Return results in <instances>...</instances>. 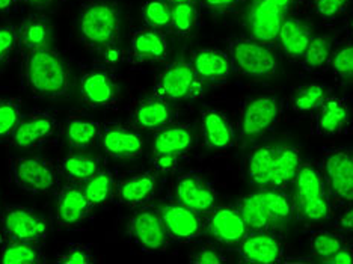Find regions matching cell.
Here are the masks:
<instances>
[{"label": "cell", "instance_id": "45", "mask_svg": "<svg viewBox=\"0 0 353 264\" xmlns=\"http://www.w3.org/2000/svg\"><path fill=\"white\" fill-rule=\"evenodd\" d=\"M227 261L228 260L225 255L210 245L199 247V250L192 254V257L189 258V263H194V264H222Z\"/></svg>", "mask_w": 353, "mask_h": 264}, {"label": "cell", "instance_id": "17", "mask_svg": "<svg viewBox=\"0 0 353 264\" xmlns=\"http://www.w3.org/2000/svg\"><path fill=\"white\" fill-rule=\"evenodd\" d=\"M237 246L243 263L275 264L284 260V243L274 230L250 231Z\"/></svg>", "mask_w": 353, "mask_h": 264}, {"label": "cell", "instance_id": "23", "mask_svg": "<svg viewBox=\"0 0 353 264\" xmlns=\"http://www.w3.org/2000/svg\"><path fill=\"white\" fill-rule=\"evenodd\" d=\"M314 112L312 133L320 138H334L346 132L349 127L350 109L346 99L329 95Z\"/></svg>", "mask_w": 353, "mask_h": 264}, {"label": "cell", "instance_id": "30", "mask_svg": "<svg viewBox=\"0 0 353 264\" xmlns=\"http://www.w3.org/2000/svg\"><path fill=\"white\" fill-rule=\"evenodd\" d=\"M101 163L99 156L88 154L85 150H73L61 160L58 171L67 181L82 185L101 170Z\"/></svg>", "mask_w": 353, "mask_h": 264}, {"label": "cell", "instance_id": "6", "mask_svg": "<svg viewBox=\"0 0 353 264\" xmlns=\"http://www.w3.org/2000/svg\"><path fill=\"white\" fill-rule=\"evenodd\" d=\"M228 56L232 74L269 79L278 71V58L274 45H268L251 38H234L228 43Z\"/></svg>", "mask_w": 353, "mask_h": 264}, {"label": "cell", "instance_id": "18", "mask_svg": "<svg viewBox=\"0 0 353 264\" xmlns=\"http://www.w3.org/2000/svg\"><path fill=\"white\" fill-rule=\"evenodd\" d=\"M94 205L85 195L82 186L67 183L58 192L56 199V222L67 230H74L91 218Z\"/></svg>", "mask_w": 353, "mask_h": 264}, {"label": "cell", "instance_id": "3", "mask_svg": "<svg viewBox=\"0 0 353 264\" xmlns=\"http://www.w3.org/2000/svg\"><path fill=\"white\" fill-rule=\"evenodd\" d=\"M293 185V218L305 223H322L334 218V205L317 163L302 162Z\"/></svg>", "mask_w": 353, "mask_h": 264}, {"label": "cell", "instance_id": "42", "mask_svg": "<svg viewBox=\"0 0 353 264\" xmlns=\"http://www.w3.org/2000/svg\"><path fill=\"white\" fill-rule=\"evenodd\" d=\"M54 263L61 264H92L97 263V258L94 257L92 247L90 245L83 243H71L67 246Z\"/></svg>", "mask_w": 353, "mask_h": 264}, {"label": "cell", "instance_id": "26", "mask_svg": "<svg viewBox=\"0 0 353 264\" xmlns=\"http://www.w3.org/2000/svg\"><path fill=\"white\" fill-rule=\"evenodd\" d=\"M157 177L152 172H139L117 185L118 203L127 209L148 205L157 194Z\"/></svg>", "mask_w": 353, "mask_h": 264}, {"label": "cell", "instance_id": "24", "mask_svg": "<svg viewBox=\"0 0 353 264\" xmlns=\"http://www.w3.org/2000/svg\"><path fill=\"white\" fill-rule=\"evenodd\" d=\"M152 157L171 156L181 157L195 147V133L189 124L172 123L156 130L152 138Z\"/></svg>", "mask_w": 353, "mask_h": 264}, {"label": "cell", "instance_id": "44", "mask_svg": "<svg viewBox=\"0 0 353 264\" xmlns=\"http://www.w3.org/2000/svg\"><path fill=\"white\" fill-rule=\"evenodd\" d=\"M19 49V32L12 25H0V63Z\"/></svg>", "mask_w": 353, "mask_h": 264}, {"label": "cell", "instance_id": "37", "mask_svg": "<svg viewBox=\"0 0 353 264\" xmlns=\"http://www.w3.org/2000/svg\"><path fill=\"white\" fill-rule=\"evenodd\" d=\"M310 247L314 257L323 258L336 251L350 247L349 238L346 234L331 230H317L312 231L310 236Z\"/></svg>", "mask_w": 353, "mask_h": 264}, {"label": "cell", "instance_id": "43", "mask_svg": "<svg viewBox=\"0 0 353 264\" xmlns=\"http://www.w3.org/2000/svg\"><path fill=\"white\" fill-rule=\"evenodd\" d=\"M352 0H312L314 11L325 21H334L347 11Z\"/></svg>", "mask_w": 353, "mask_h": 264}, {"label": "cell", "instance_id": "13", "mask_svg": "<svg viewBox=\"0 0 353 264\" xmlns=\"http://www.w3.org/2000/svg\"><path fill=\"white\" fill-rule=\"evenodd\" d=\"M50 234L49 222L35 210L25 205H6L0 212V236L23 242H38Z\"/></svg>", "mask_w": 353, "mask_h": 264}, {"label": "cell", "instance_id": "27", "mask_svg": "<svg viewBox=\"0 0 353 264\" xmlns=\"http://www.w3.org/2000/svg\"><path fill=\"white\" fill-rule=\"evenodd\" d=\"M168 54V39L163 30L142 28L134 30L130 38V56L134 62H162Z\"/></svg>", "mask_w": 353, "mask_h": 264}, {"label": "cell", "instance_id": "11", "mask_svg": "<svg viewBox=\"0 0 353 264\" xmlns=\"http://www.w3.org/2000/svg\"><path fill=\"white\" fill-rule=\"evenodd\" d=\"M127 236L130 242L145 254H163L171 245L157 207L145 205L133 214L127 223Z\"/></svg>", "mask_w": 353, "mask_h": 264}, {"label": "cell", "instance_id": "7", "mask_svg": "<svg viewBox=\"0 0 353 264\" xmlns=\"http://www.w3.org/2000/svg\"><path fill=\"white\" fill-rule=\"evenodd\" d=\"M329 198L334 207L352 204L353 199V154L349 148H331L322 154L319 165Z\"/></svg>", "mask_w": 353, "mask_h": 264}, {"label": "cell", "instance_id": "25", "mask_svg": "<svg viewBox=\"0 0 353 264\" xmlns=\"http://www.w3.org/2000/svg\"><path fill=\"white\" fill-rule=\"evenodd\" d=\"M190 65L203 83H222L231 77V62L227 52L205 47L192 52Z\"/></svg>", "mask_w": 353, "mask_h": 264}, {"label": "cell", "instance_id": "1", "mask_svg": "<svg viewBox=\"0 0 353 264\" xmlns=\"http://www.w3.org/2000/svg\"><path fill=\"white\" fill-rule=\"evenodd\" d=\"M301 163V151L296 147L259 145L245 159V174L256 187L284 190L293 183Z\"/></svg>", "mask_w": 353, "mask_h": 264}, {"label": "cell", "instance_id": "10", "mask_svg": "<svg viewBox=\"0 0 353 264\" xmlns=\"http://www.w3.org/2000/svg\"><path fill=\"white\" fill-rule=\"evenodd\" d=\"M152 94L165 101L198 99L203 94V82L195 74L190 62L175 61L160 71Z\"/></svg>", "mask_w": 353, "mask_h": 264}, {"label": "cell", "instance_id": "33", "mask_svg": "<svg viewBox=\"0 0 353 264\" xmlns=\"http://www.w3.org/2000/svg\"><path fill=\"white\" fill-rule=\"evenodd\" d=\"M46 263L41 243L23 242L0 236V264H43Z\"/></svg>", "mask_w": 353, "mask_h": 264}, {"label": "cell", "instance_id": "49", "mask_svg": "<svg viewBox=\"0 0 353 264\" xmlns=\"http://www.w3.org/2000/svg\"><path fill=\"white\" fill-rule=\"evenodd\" d=\"M180 159L179 157H171V156H157L152 157V165H154V170L157 172H172L179 166Z\"/></svg>", "mask_w": 353, "mask_h": 264}, {"label": "cell", "instance_id": "12", "mask_svg": "<svg viewBox=\"0 0 353 264\" xmlns=\"http://www.w3.org/2000/svg\"><path fill=\"white\" fill-rule=\"evenodd\" d=\"M281 119V101L276 95L263 94L248 99L239 118V136L251 141L269 132Z\"/></svg>", "mask_w": 353, "mask_h": 264}, {"label": "cell", "instance_id": "35", "mask_svg": "<svg viewBox=\"0 0 353 264\" xmlns=\"http://www.w3.org/2000/svg\"><path fill=\"white\" fill-rule=\"evenodd\" d=\"M117 185L115 174L110 170H103L101 167L90 180L82 183V189L94 207H103L115 199Z\"/></svg>", "mask_w": 353, "mask_h": 264}, {"label": "cell", "instance_id": "5", "mask_svg": "<svg viewBox=\"0 0 353 264\" xmlns=\"http://www.w3.org/2000/svg\"><path fill=\"white\" fill-rule=\"evenodd\" d=\"M121 12L110 0H88L79 10V35L88 49L100 52L118 44Z\"/></svg>", "mask_w": 353, "mask_h": 264}, {"label": "cell", "instance_id": "8", "mask_svg": "<svg viewBox=\"0 0 353 264\" xmlns=\"http://www.w3.org/2000/svg\"><path fill=\"white\" fill-rule=\"evenodd\" d=\"M14 185L28 194H46L59 186V171L52 160L37 156H17L10 162Z\"/></svg>", "mask_w": 353, "mask_h": 264}, {"label": "cell", "instance_id": "46", "mask_svg": "<svg viewBox=\"0 0 353 264\" xmlns=\"http://www.w3.org/2000/svg\"><path fill=\"white\" fill-rule=\"evenodd\" d=\"M196 3L207 11L227 12L237 10L243 3V0H196Z\"/></svg>", "mask_w": 353, "mask_h": 264}, {"label": "cell", "instance_id": "50", "mask_svg": "<svg viewBox=\"0 0 353 264\" xmlns=\"http://www.w3.org/2000/svg\"><path fill=\"white\" fill-rule=\"evenodd\" d=\"M322 263L326 264H352L353 261V251H352V246L346 247V250H341V251H336L331 255H327V257L320 258Z\"/></svg>", "mask_w": 353, "mask_h": 264}, {"label": "cell", "instance_id": "16", "mask_svg": "<svg viewBox=\"0 0 353 264\" xmlns=\"http://www.w3.org/2000/svg\"><path fill=\"white\" fill-rule=\"evenodd\" d=\"M80 94L88 106L94 109H114L119 100L115 76L108 67H94L80 79Z\"/></svg>", "mask_w": 353, "mask_h": 264}, {"label": "cell", "instance_id": "31", "mask_svg": "<svg viewBox=\"0 0 353 264\" xmlns=\"http://www.w3.org/2000/svg\"><path fill=\"white\" fill-rule=\"evenodd\" d=\"M19 47L21 52L47 47L53 37L52 21L41 14H32L17 28Z\"/></svg>", "mask_w": 353, "mask_h": 264}, {"label": "cell", "instance_id": "21", "mask_svg": "<svg viewBox=\"0 0 353 264\" xmlns=\"http://www.w3.org/2000/svg\"><path fill=\"white\" fill-rule=\"evenodd\" d=\"M128 121L139 132H156L175 123V112L170 101L152 94L151 97H143L133 103Z\"/></svg>", "mask_w": 353, "mask_h": 264}, {"label": "cell", "instance_id": "2", "mask_svg": "<svg viewBox=\"0 0 353 264\" xmlns=\"http://www.w3.org/2000/svg\"><path fill=\"white\" fill-rule=\"evenodd\" d=\"M23 82L37 99L58 100L70 92L67 63L49 45L23 52Z\"/></svg>", "mask_w": 353, "mask_h": 264}, {"label": "cell", "instance_id": "9", "mask_svg": "<svg viewBox=\"0 0 353 264\" xmlns=\"http://www.w3.org/2000/svg\"><path fill=\"white\" fill-rule=\"evenodd\" d=\"M61 132L59 119L53 112L35 109L23 115L17 129L11 134V145L21 151H34L50 145Z\"/></svg>", "mask_w": 353, "mask_h": 264}, {"label": "cell", "instance_id": "28", "mask_svg": "<svg viewBox=\"0 0 353 264\" xmlns=\"http://www.w3.org/2000/svg\"><path fill=\"white\" fill-rule=\"evenodd\" d=\"M201 132L207 148L222 151L236 142V130L230 118L218 109H205L201 114Z\"/></svg>", "mask_w": 353, "mask_h": 264}, {"label": "cell", "instance_id": "48", "mask_svg": "<svg viewBox=\"0 0 353 264\" xmlns=\"http://www.w3.org/2000/svg\"><path fill=\"white\" fill-rule=\"evenodd\" d=\"M99 53H100V59L103 62V65L108 68L119 65L124 59V53L117 44L104 47V49H101Z\"/></svg>", "mask_w": 353, "mask_h": 264}, {"label": "cell", "instance_id": "19", "mask_svg": "<svg viewBox=\"0 0 353 264\" xmlns=\"http://www.w3.org/2000/svg\"><path fill=\"white\" fill-rule=\"evenodd\" d=\"M285 17V12L274 0H254L248 14L250 38L263 44L275 45L278 32Z\"/></svg>", "mask_w": 353, "mask_h": 264}, {"label": "cell", "instance_id": "22", "mask_svg": "<svg viewBox=\"0 0 353 264\" xmlns=\"http://www.w3.org/2000/svg\"><path fill=\"white\" fill-rule=\"evenodd\" d=\"M99 143L104 153L114 159H136L143 153L142 134L132 125H103Z\"/></svg>", "mask_w": 353, "mask_h": 264}, {"label": "cell", "instance_id": "20", "mask_svg": "<svg viewBox=\"0 0 353 264\" xmlns=\"http://www.w3.org/2000/svg\"><path fill=\"white\" fill-rule=\"evenodd\" d=\"M205 216L208 231L221 245L237 246L250 233V228L236 205H216Z\"/></svg>", "mask_w": 353, "mask_h": 264}, {"label": "cell", "instance_id": "15", "mask_svg": "<svg viewBox=\"0 0 353 264\" xmlns=\"http://www.w3.org/2000/svg\"><path fill=\"white\" fill-rule=\"evenodd\" d=\"M174 201L201 214L212 212L218 203V190L204 175L198 172H184L174 180Z\"/></svg>", "mask_w": 353, "mask_h": 264}, {"label": "cell", "instance_id": "39", "mask_svg": "<svg viewBox=\"0 0 353 264\" xmlns=\"http://www.w3.org/2000/svg\"><path fill=\"white\" fill-rule=\"evenodd\" d=\"M171 14L172 3L168 2V0H147L141 10L142 20L147 23V26L159 30L168 29L171 21Z\"/></svg>", "mask_w": 353, "mask_h": 264}, {"label": "cell", "instance_id": "14", "mask_svg": "<svg viewBox=\"0 0 353 264\" xmlns=\"http://www.w3.org/2000/svg\"><path fill=\"white\" fill-rule=\"evenodd\" d=\"M166 233L179 243H192L204 234L203 214L176 201H168L157 207Z\"/></svg>", "mask_w": 353, "mask_h": 264}, {"label": "cell", "instance_id": "52", "mask_svg": "<svg viewBox=\"0 0 353 264\" xmlns=\"http://www.w3.org/2000/svg\"><path fill=\"white\" fill-rule=\"evenodd\" d=\"M19 0H0V14H10L17 10Z\"/></svg>", "mask_w": 353, "mask_h": 264}, {"label": "cell", "instance_id": "41", "mask_svg": "<svg viewBox=\"0 0 353 264\" xmlns=\"http://www.w3.org/2000/svg\"><path fill=\"white\" fill-rule=\"evenodd\" d=\"M331 68L335 79L341 83L352 82L353 77V45L352 41L341 44L339 49L334 50L331 59Z\"/></svg>", "mask_w": 353, "mask_h": 264}, {"label": "cell", "instance_id": "4", "mask_svg": "<svg viewBox=\"0 0 353 264\" xmlns=\"http://www.w3.org/2000/svg\"><path fill=\"white\" fill-rule=\"evenodd\" d=\"M234 205L250 231L275 230L293 218L292 198L281 189L260 187L239 198Z\"/></svg>", "mask_w": 353, "mask_h": 264}, {"label": "cell", "instance_id": "40", "mask_svg": "<svg viewBox=\"0 0 353 264\" xmlns=\"http://www.w3.org/2000/svg\"><path fill=\"white\" fill-rule=\"evenodd\" d=\"M21 116V105L19 100L0 99V141L11 138Z\"/></svg>", "mask_w": 353, "mask_h": 264}, {"label": "cell", "instance_id": "32", "mask_svg": "<svg viewBox=\"0 0 353 264\" xmlns=\"http://www.w3.org/2000/svg\"><path fill=\"white\" fill-rule=\"evenodd\" d=\"M101 124L85 115H71L65 121V138L73 150H88L97 145Z\"/></svg>", "mask_w": 353, "mask_h": 264}, {"label": "cell", "instance_id": "36", "mask_svg": "<svg viewBox=\"0 0 353 264\" xmlns=\"http://www.w3.org/2000/svg\"><path fill=\"white\" fill-rule=\"evenodd\" d=\"M199 12L196 0H184L172 3V14L168 30L172 35H190L198 26Z\"/></svg>", "mask_w": 353, "mask_h": 264}, {"label": "cell", "instance_id": "38", "mask_svg": "<svg viewBox=\"0 0 353 264\" xmlns=\"http://www.w3.org/2000/svg\"><path fill=\"white\" fill-rule=\"evenodd\" d=\"M326 97H329V88L325 85H302L292 95V108L298 114H308V112H314Z\"/></svg>", "mask_w": 353, "mask_h": 264}, {"label": "cell", "instance_id": "54", "mask_svg": "<svg viewBox=\"0 0 353 264\" xmlns=\"http://www.w3.org/2000/svg\"><path fill=\"white\" fill-rule=\"evenodd\" d=\"M170 3H176V2H184V0H168Z\"/></svg>", "mask_w": 353, "mask_h": 264}, {"label": "cell", "instance_id": "34", "mask_svg": "<svg viewBox=\"0 0 353 264\" xmlns=\"http://www.w3.org/2000/svg\"><path fill=\"white\" fill-rule=\"evenodd\" d=\"M335 50L334 39L326 35L312 37L307 50L299 59L302 68L310 74H322L331 67L332 53Z\"/></svg>", "mask_w": 353, "mask_h": 264}, {"label": "cell", "instance_id": "29", "mask_svg": "<svg viewBox=\"0 0 353 264\" xmlns=\"http://www.w3.org/2000/svg\"><path fill=\"white\" fill-rule=\"evenodd\" d=\"M312 29L299 17H285L276 37V44L287 58L299 61L311 41Z\"/></svg>", "mask_w": 353, "mask_h": 264}, {"label": "cell", "instance_id": "51", "mask_svg": "<svg viewBox=\"0 0 353 264\" xmlns=\"http://www.w3.org/2000/svg\"><path fill=\"white\" fill-rule=\"evenodd\" d=\"M56 0H19V3H25L28 6L35 8V10H46L50 5H53Z\"/></svg>", "mask_w": 353, "mask_h": 264}, {"label": "cell", "instance_id": "47", "mask_svg": "<svg viewBox=\"0 0 353 264\" xmlns=\"http://www.w3.org/2000/svg\"><path fill=\"white\" fill-rule=\"evenodd\" d=\"M335 230L343 234H350L353 231V210L352 204L343 207V210L335 216Z\"/></svg>", "mask_w": 353, "mask_h": 264}, {"label": "cell", "instance_id": "53", "mask_svg": "<svg viewBox=\"0 0 353 264\" xmlns=\"http://www.w3.org/2000/svg\"><path fill=\"white\" fill-rule=\"evenodd\" d=\"M274 2L283 10L285 14L292 10L294 0H274Z\"/></svg>", "mask_w": 353, "mask_h": 264}]
</instances>
